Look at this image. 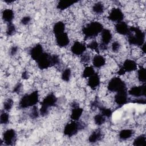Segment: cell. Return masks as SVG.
<instances>
[{
    "label": "cell",
    "mask_w": 146,
    "mask_h": 146,
    "mask_svg": "<svg viewBox=\"0 0 146 146\" xmlns=\"http://www.w3.org/2000/svg\"><path fill=\"white\" fill-rule=\"evenodd\" d=\"M33 107L30 112V116L32 119H36L39 116V112H38L37 107H36L35 106H34Z\"/></svg>",
    "instance_id": "37"
},
{
    "label": "cell",
    "mask_w": 146,
    "mask_h": 146,
    "mask_svg": "<svg viewBox=\"0 0 146 146\" xmlns=\"http://www.w3.org/2000/svg\"><path fill=\"white\" fill-rule=\"evenodd\" d=\"M29 78V75L27 71H24L22 72V78L23 79H27Z\"/></svg>",
    "instance_id": "44"
},
{
    "label": "cell",
    "mask_w": 146,
    "mask_h": 146,
    "mask_svg": "<svg viewBox=\"0 0 146 146\" xmlns=\"http://www.w3.org/2000/svg\"><path fill=\"white\" fill-rule=\"evenodd\" d=\"M86 125L84 123L78 121V120H73V121L67 123L65 125L63 133L66 136L71 137L76 134L79 131L84 129Z\"/></svg>",
    "instance_id": "5"
},
{
    "label": "cell",
    "mask_w": 146,
    "mask_h": 146,
    "mask_svg": "<svg viewBox=\"0 0 146 146\" xmlns=\"http://www.w3.org/2000/svg\"><path fill=\"white\" fill-rule=\"evenodd\" d=\"M39 101V94L37 91H34L31 94H26L22 97L19 101V107L20 108H26L34 106Z\"/></svg>",
    "instance_id": "3"
},
{
    "label": "cell",
    "mask_w": 146,
    "mask_h": 146,
    "mask_svg": "<svg viewBox=\"0 0 146 146\" xmlns=\"http://www.w3.org/2000/svg\"><path fill=\"white\" fill-rule=\"evenodd\" d=\"M22 88V84L21 83H18L14 87L13 92L17 94H19Z\"/></svg>",
    "instance_id": "40"
},
{
    "label": "cell",
    "mask_w": 146,
    "mask_h": 146,
    "mask_svg": "<svg viewBox=\"0 0 146 146\" xmlns=\"http://www.w3.org/2000/svg\"><path fill=\"white\" fill-rule=\"evenodd\" d=\"M71 75V70L69 68H67L63 71V72L62 74V76H61L62 79L63 81L68 82L70 79Z\"/></svg>",
    "instance_id": "31"
},
{
    "label": "cell",
    "mask_w": 146,
    "mask_h": 146,
    "mask_svg": "<svg viewBox=\"0 0 146 146\" xmlns=\"http://www.w3.org/2000/svg\"><path fill=\"white\" fill-rule=\"evenodd\" d=\"M57 102V98L52 94L50 93L48 94L41 103V108L39 110L40 114L42 116L47 115L49 111V108L54 106Z\"/></svg>",
    "instance_id": "4"
},
{
    "label": "cell",
    "mask_w": 146,
    "mask_h": 146,
    "mask_svg": "<svg viewBox=\"0 0 146 146\" xmlns=\"http://www.w3.org/2000/svg\"><path fill=\"white\" fill-rule=\"evenodd\" d=\"M78 1H64V0H62L60 1L57 5H56V8L59 10H63L68 7H69L70 6H71V5H74V3H76Z\"/></svg>",
    "instance_id": "23"
},
{
    "label": "cell",
    "mask_w": 146,
    "mask_h": 146,
    "mask_svg": "<svg viewBox=\"0 0 146 146\" xmlns=\"http://www.w3.org/2000/svg\"><path fill=\"white\" fill-rule=\"evenodd\" d=\"M9 120V115L7 112H2L1 114L0 122L2 124H7Z\"/></svg>",
    "instance_id": "35"
},
{
    "label": "cell",
    "mask_w": 146,
    "mask_h": 146,
    "mask_svg": "<svg viewBox=\"0 0 146 146\" xmlns=\"http://www.w3.org/2000/svg\"><path fill=\"white\" fill-rule=\"evenodd\" d=\"M87 84L92 90L96 88L100 84V78L99 75L97 73H95L89 77Z\"/></svg>",
    "instance_id": "17"
},
{
    "label": "cell",
    "mask_w": 146,
    "mask_h": 146,
    "mask_svg": "<svg viewBox=\"0 0 146 146\" xmlns=\"http://www.w3.org/2000/svg\"><path fill=\"white\" fill-rule=\"evenodd\" d=\"M124 15L121 10L119 8H113L110 11L108 17V19L112 22H120L124 19Z\"/></svg>",
    "instance_id": "10"
},
{
    "label": "cell",
    "mask_w": 146,
    "mask_h": 146,
    "mask_svg": "<svg viewBox=\"0 0 146 146\" xmlns=\"http://www.w3.org/2000/svg\"><path fill=\"white\" fill-rule=\"evenodd\" d=\"M43 52L44 51L42 46L40 44H36L30 50V55L31 58L36 62Z\"/></svg>",
    "instance_id": "14"
},
{
    "label": "cell",
    "mask_w": 146,
    "mask_h": 146,
    "mask_svg": "<svg viewBox=\"0 0 146 146\" xmlns=\"http://www.w3.org/2000/svg\"><path fill=\"white\" fill-rule=\"evenodd\" d=\"M90 55L88 54H83L81 58V62L84 63H88L90 61Z\"/></svg>",
    "instance_id": "39"
},
{
    "label": "cell",
    "mask_w": 146,
    "mask_h": 146,
    "mask_svg": "<svg viewBox=\"0 0 146 146\" xmlns=\"http://www.w3.org/2000/svg\"><path fill=\"white\" fill-rule=\"evenodd\" d=\"M128 94L135 97H140L141 96H145V84L140 86H135L131 88L129 91Z\"/></svg>",
    "instance_id": "13"
},
{
    "label": "cell",
    "mask_w": 146,
    "mask_h": 146,
    "mask_svg": "<svg viewBox=\"0 0 146 146\" xmlns=\"http://www.w3.org/2000/svg\"><path fill=\"white\" fill-rule=\"evenodd\" d=\"M5 2H6V3H12V2H14V1H7V0H5Z\"/></svg>",
    "instance_id": "47"
},
{
    "label": "cell",
    "mask_w": 146,
    "mask_h": 146,
    "mask_svg": "<svg viewBox=\"0 0 146 146\" xmlns=\"http://www.w3.org/2000/svg\"><path fill=\"white\" fill-rule=\"evenodd\" d=\"M104 10V5L102 2H98L95 3L92 7V11L97 14H102Z\"/></svg>",
    "instance_id": "27"
},
{
    "label": "cell",
    "mask_w": 146,
    "mask_h": 146,
    "mask_svg": "<svg viewBox=\"0 0 146 146\" xmlns=\"http://www.w3.org/2000/svg\"><path fill=\"white\" fill-rule=\"evenodd\" d=\"M120 47V44L119 42L117 41H115L112 43V50L115 52H117Z\"/></svg>",
    "instance_id": "38"
},
{
    "label": "cell",
    "mask_w": 146,
    "mask_h": 146,
    "mask_svg": "<svg viewBox=\"0 0 146 146\" xmlns=\"http://www.w3.org/2000/svg\"><path fill=\"white\" fill-rule=\"evenodd\" d=\"M95 73V71H94V69L93 68V67L92 66H88V67H86L84 68V70H83V74H82V76L85 78H89Z\"/></svg>",
    "instance_id": "29"
},
{
    "label": "cell",
    "mask_w": 146,
    "mask_h": 146,
    "mask_svg": "<svg viewBox=\"0 0 146 146\" xmlns=\"http://www.w3.org/2000/svg\"><path fill=\"white\" fill-rule=\"evenodd\" d=\"M15 32V27L14 25L11 23H7V29H6V35L7 36L13 35Z\"/></svg>",
    "instance_id": "33"
},
{
    "label": "cell",
    "mask_w": 146,
    "mask_h": 146,
    "mask_svg": "<svg viewBox=\"0 0 146 146\" xmlns=\"http://www.w3.org/2000/svg\"><path fill=\"white\" fill-rule=\"evenodd\" d=\"M36 63L38 67L40 70L47 69L50 67L53 66L52 55L44 52L40 57L36 60Z\"/></svg>",
    "instance_id": "7"
},
{
    "label": "cell",
    "mask_w": 146,
    "mask_h": 146,
    "mask_svg": "<svg viewBox=\"0 0 146 146\" xmlns=\"http://www.w3.org/2000/svg\"><path fill=\"white\" fill-rule=\"evenodd\" d=\"M127 35L128 42L131 45L141 46L145 43V33L139 27H130Z\"/></svg>",
    "instance_id": "1"
},
{
    "label": "cell",
    "mask_w": 146,
    "mask_h": 146,
    "mask_svg": "<svg viewBox=\"0 0 146 146\" xmlns=\"http://www.w3.org/2000/svg\"><path fill=\"white\" fill-rule=\"evenodd\" d=\"M112 38L111 31L108 29H103L101 32L102 43L100 45V49L103 50H107V45L111 41Z\"/></svg>",
    "instance_id": "9"
},
{
    "label": "cell",
    "mask_w": 146,
    "mask_h": 146,
    "mask_svg": "<svg viewBox=\"0 0 146 146\" xmlns=\"http://www.w3.org/2000/svg\"><path fill=\"white\" fill-rule=\"evenodd\" d=\"M17 139V134L13 129H9L6 130L3 135V141L7 145H13Z\"/></svg>",
    "instance_id": "8"
},
{
    "label": "cell",
    "mask_w": 146,
    "mask_h": 146,
    "mask_svg": "<svg viewBox=\"0 0 146 146\" xmlns=\"http://www.w3.org/2000/svg\"><path fill=\"white\" fill-rule=\"evenodd\" d=\"M133 103H139V104H145V98H140V99H137L133 100L132 102Z\"/></svg>",
    "instance_id": "43"
},
{
    "label": "cell",
    "mask_w": 146,
    "mask_h": 146,
    "mask_svg": "<svg viewBox=\"0 0 146 146\" xmlns=\"http://www.w3.org/2000/svg\"><path fill=\"white\" fill-rule=\"evenodd\" d=\"M107 88L110 91L117 92L120 90L127 88L125 83L119 77L112 78L108 82Z\"/></svg>",
    "instance_id": "6"
},
{
    "label": "cell",
    "mask_w": 146,
    "mask_h": 146,
    "mask_svg": "<svg viewBox=\"0 0 146 146\" xmlns=\"http://www.w3.org/2000/svg\"><path fill=\"white\" fill-rule=\"evenodd\" d=\"M133 145L135 146H145L146 145V137L145 135L137 136L133 141Z\"/></svg>",
    "instance_id": "26"
},
{
    "label": "cell",
    "mask_w": 146,
    "mask_h": 146,
    "mask_svg": "<svg viewBox=\"0 0 146 146\" xmlns=\"http://www.w3.org/2000/svg\"><path fill=\"white\" fill-rule=\"evenodd\" d=\"M93 65L96 68H100L106 63L105 58L100 55H96L92 59Z\"/></svg>",
    "instance_id": "21"
},
{
    "label": "cell",
    "mask_w": 146,
    "mask_h": 146,
    "mask_svg": "<svg viewBox=\"0 0 146 146\" xmlns=\"http://www.w3.org/2000/svg\"><path fill=\"white\" fill-rule=\"evenodd\" d=\"M18 50V47L17 46H13L10 50V54L11 55H14L17 54Z\"/></svg>",
    "instance_id": "42"
},
{
    "label": "cell",
    "mask_w": 146,
    "mask_h": 146,
    "mask_svg": "<svg viewBox=\"0 0 146 146\" xmlns=\"http://www.w3.org/2000/svg\"><path fill=\"white\" fill-rule=\"evenodd\" d=\"M102 137V133L100 129H96L89 136L88 141L91 143H96L100 140Z\"/></svg>",
    "instance_id": "22"
},
{
    "label": "cell",
    "mask_w": 146,
    "mask_h": 146,
    "mask_svg": "<svg viewBox=\"0 0 146 146\" xmlns=\"http://www.w3.org/2000/svg\"><path fill=\"white\" fill-rule=\"evenodd\" d=\"M100 111H101L102 115H103L104 116L107 117H110L112 116V111L109 109V108H107L106 107H102V106H100L99 105L98 106V107Z\"/></svg>",
    "instance_id": "32"
},
{
    "label": "cell",
    "mask_w": 146,
    "mask_h": 146,
    "mask_svg": "<svg viewBox=\"0 0 146 146\" xmlns=\"http://www.w3.org/2000/svg\"><path fill=\"white\" fill-rule=\"evenodd\" d=\"M103 30V25L98 22H91L84 26L82 32L86 38H92L97 36Z\"/></svg>",
    "instance_id": "2"
},
{
    "label": "cell",
    "mask_w": 146,
    "mask_h": 146,
    "mask_svg": "<svg viewBox=\"0 0 146 146\" xmlns=\"http://www.w3.org/2000/svg\"><path fill=\"white\" fill-rule=\"evenodd\" d=\"M137 77L138 79L140 82L145 83L146 80V72L145 68L140 67L137 71Z\"/></svg>",
    "instance_id": "28"
},
{
    "label": "cell",
    "mask_w": 146,
    "mask_h": 146,
    "mask_svg": "<svg viewBox=\"0 0 146 146\" xmlns=\"http://www.w3.org/2000/svg\"><path fill=\"white\" fill-rule=\"evenodd\" d=\"M127 88L117 92L115 96V102L118 105L122 106L128 102V94Z\"/></svg>",
    "instance_id": "11"
},
{
    "label": "cell",
    "mask_w": 146,
    "mask_h": 146,
    "mask_svg": "<svg viewBox=\"0 0 146 146\" xmlns=\"http://www.w3.org/2000/svg\"><path fill=\"white\" fill-rule=\"evenodd\" d=\"M87 47L95 51L96 52H99V44L98 42L96 40H93L91 42H90L88 45Z\"/></svg>",
    "instance_id": "36"
},
{
    "label": "cell",
    "mask_w": 146,
    "mask_h": 146,
    "mask_svg": "<svg viewBox=\"0 0 146 146\" xmlns=\"http://www.w3.org/2000/svg\"><path fill=\"white\" fill-rule=\"evenodd\" d=\"M129 26L125 22H120L117 23L115 26V30L116 31L123 35H127L129 31Z\"/></svg>",
    "instance_id": "16"
},
{
    "label": "cell",
    "mask_w": 146,
    "mask_h": 146,
    "mask_svg": "<svg viewBox=\"0 0 146 146\" xmlns=\"http://www.w3.org/2000/svg\"><path fill=\"white\" fill-rule=\"evenodd\" d=\"M14 18V13L11 9H5L2 12V19L7 23H11Z\"/></svg>",
    "instance_id": "19"
},
{
    "label": "cell",
    "mask_w": 146,
    "mask_h": 146,
    "mask_svg": "<svg viewBox=\"0 0 146 146\" xmlns=\"http://www.w3.org/2000/svg\"><path fill=\"white\" fill-rule=\"evenodd\" d=\"M64 30H65V25L64 24L63 22L61 21L57 22L54 25L53 32L55 35H57L59 34L64 33Z\"/></svg>",
    "instance_id": "24"
},
{
    "label": "cell",
    "mask_w": 146,
    "mask_h": 146,
    "mask_svg": "<svg viewBox=\"0 0 146 146\" xmlns=\"http://www.w3.org/2000/svg\"><path fill=\"white\" fill-rule=\"evenodd\" d=\"M95 123L98 125H101L104 123L106 121L105 116L102 114H98L94 116Z\"/></svg>",
    "instance_id": "30"
},
{
    "label": "cell",
    "mask_w": 146,
    "mask_h": 146,
    "mask_svg": "<svg viewBox=\"0 0 146 146\" xmlns=\"http://www.w3.org/2000/svg\"><path fill=\"white\" fill-rule=\"evenodd\" d=\"M13 99L9 98L7 99H6L4 103H3V108L5 111H9L11 110V108L13 107Z\"/></svg>",
    "instance_id": "34"
},
{
    "label": "cell",
    "mask_w": 146,
    "mask_h": 146,
    "mask_svg": "<svg viewBox=\"0 0 146 146\" xmlns=\"http://www.w3.org/2000/svg\"><path fill=\"white\" fill-rule=\"evenodd\" d=\"M31 21V18L29 16H25L24 17H23L22 19H21V23L22 24V25H27Z\"/></svg>",
    "instance_id": "41"
},
{
    "label": "cell",
    "mask_w": 146,
    "mask_h": 146,
    "mask_svg": "<svg viewBox=\"0 0 146 146\" xmlns=\"http://www.w3.org/2000/svg\"><path fill=\"white\" fill-rule=\"evenodd\" d=\"M141 50L144 53L145 52V43L141 46Z\"/></svg>",
    "instance_id": "46"
},
{
    "label": "cell",
    "mask_w": 146,
    "mask_h": 146,
    "mask_svg": "<svg viewBox=\"0 0 146 146\" xmlns=\"http://www.w3.org/2000/svg\"><path fill=\"white\" fill-rule=\"evenodd\" d=\"M83 109L82 108H80L79 106L73 107L70 115V118L74 121H77L81 117L83 113Z\"/></svg>",
    "instance_id": "20"
},
{
    "label": "cell",
    "mask_w": 146,
    "mask_h": 146,
    "mask_svg": "<svg viewBox=\"0 0 146 146\" xmlns=\"http://www.w3.org/2000/svg\"><path fill=\"white\" fill-rule=\"evenodd\" d=\"M86 45L78 41L75 42L71 47V52L76 55H80L83 54V53L86 51Z\"/></svg>",
    "instance_id": "15"
},
{
    "label": "cell",
    "mask_w": 146,
    "mask_h": 146,
    "mask_svg": "<svg viewBox=\"0 0 146 146\" xmlns=\"http://www.w3.org/2000/svg\"><path fill=\"white\" fill-rule=\"evenodd\" d=\"M125 73V71L123 69V68L122 67H121L120 68V70L118 71V72H117V74L119 75H123V74H124Z\"/></svg>",
    "instance_id": "45"
},
{
    "label": "cell",
    "mask_w": 146,
    "mask_h": 146,
    "mask_svg": "<svg viewBox=\"0 0 146 146\" xmlns=\"http://www.w3.org/2000/svg\"><path fill=\"white\" fill-rule=\"evenodd\" d=\"M133 133H134L133 130L130 129H125L121 130L119 132V136L120 139L124 140L130 138L133 135Z\"/></svg>",
    "instance_id": "25"
},
{
    "label": "cell",
    "mask_w": 146,
    "mask_h": 146,
    "mask_svg": "<svg viewBox=\"0 0 146 146\" xmlns=\"http://www.w3.org/2000/svg\"><path fill=\"white\" fill-rule=\"evenodd\" d=\"M56 44L60 47H66L70 43V39L67 34L65 32L55 35Z\"/></svg>",
    "instance_id": "12"
},
{
    "label": "cell",
    "mask_w": 146,
    "mask_h": 146,
    "mask_svg": "<svg viewBox=\"0 0 146 146\" xmlns=\"http://www.w3.org/2000/svg\"><path fill=\"white\" fill-rule=\"evenodd\" d=\"M125 72H131L137 69L136 63L131 59H126L123 63V66L121 67Z\"/></svg>",
    "instance_id": "18"
}]
</instances>
